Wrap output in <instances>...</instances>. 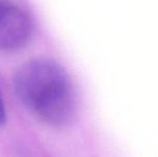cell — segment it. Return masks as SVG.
Returning a JSON list of instances; mask_svg holds the SVG:
<instances>
[{
	"label": "cell",
	"mask_w": 158,
	"mask_h": 157,
	"mask_svg": "<svg viewBox=\"0 0 158 157\" xmlns=\"http://www.w3.org/2000/svg\"><path fill=\"white\" fill-rule=\"evenodd\" d=\"M32 34L31 16L21 4L0 1V50H17Z\"/></svg>",
	"instance_id": "7a4b0ae2"
},
{
	"label": "cell",
	"mask_w": 158,
	"mask_h": 157,
	"mask_svg": "<svg viewBox=\"0 0 158 157\" xmlns=\"http://www.w3.org/2000/svg\"><path fill=\"white\" fill-rule=\"evenodd\" d=\"M15 94L41 121L66 125L75 109L72 83L64 69L52 59L35 58L23 64L13 76Z\"/></svg>",
	"instance_id": "6da1fadb"
},
{
	"label": "cell",
	"mask_w": 158,
	"mask_h": 157,
	"mask_svg": "<svg viewBox=\"0 0 158 157\" xmlns=\"http://www.w3.org/2000/svg\"><path fill=\"white\" fill-rule=\"evenodd\" d=\"M6 122V109H4L3 100H2L1 89H0V125L4 124Z\"/></svg>",
	"instance_id": "3957f363"
}]
</instances>
